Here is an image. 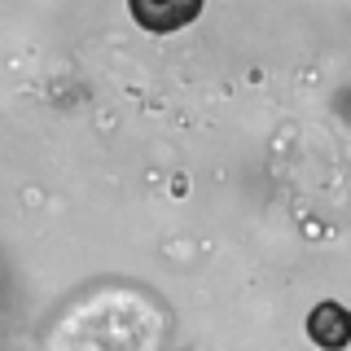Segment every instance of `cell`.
Here are the masks:
<instances>
[{"instance_id":"cell-1","label":"cell","mask_w":351,"mask_h":351,"mask_svg":"<svg viewBox=\"0 0 351 351\" xmlns=\"http://www.w3.org/2000/svg\"><path fill=\"white\" fill-rule=\"evenodd\" d=\"M307 334H312V343L316 347H325V351H343L351 343V312L343 303H334V299H325V303H316L312 307V316H307Z\"/></svg>"},{"instance_id":"cell-2","label":"cell","mask_w":351,"mask_h":351,"mask_svg":"<svg viewBox=\"0 0 351 351\" xmlns=\"http://www.w3.org/2000/svg\"><path fill=\"white\" fill-rule=\"evenodd\" d=\"M132 18L141 22V27H149V31H176V27H184V22H193L197 18V5H184V9H158V5H132Z\"/></svg>"}]
</instances>
